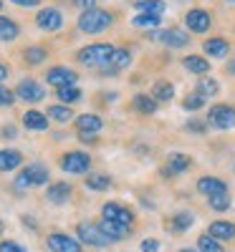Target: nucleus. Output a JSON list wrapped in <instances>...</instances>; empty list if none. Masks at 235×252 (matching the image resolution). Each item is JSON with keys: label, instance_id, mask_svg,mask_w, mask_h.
<instances>
[{"label": "nucleus", "instance_id": "nucleus-49", "mask_svg": "<svg viewBox=\"0 0 235 252\" xmlns=\"http://www.w3.org/2000/svg\"><path fill=\"white\" fill-rule=\"evenodd\" d=\"M180 252H195V250H180Z\"/></svg>", "mask_w": 235, "mask_h": 252}, {"label": "nucleus", "instance_id": "nucleus-42", "mask_svg": "<svg viewBox=\"0 0 235 252\" xmlns=\"http://www.w3.org/2000/svg\"><path fill=\"white\" fill-rule=\"evenodd\" d=\"M74 3H76L81 10H91V8H96L99 0H74Z\"/></svg>", "mask_w": 235, "mask_h": 252}, {"label": "nucleus", "instance_id": "nucleus-23", "mask_svg": "<svg viewBox=\"0 0 235 252\" xmlns=\"http://www.w3.org/2000/svg\"><path fill=\"white\" fill-rule=\"evenodd\" d=\"M205 53L207 56H215V58H225L228 56V51H230V43L225 38H210V40H205Z\"/></svg>", "mask_w": 235, "mask_h": 252}, {"label": "nucleus", "instance_id": "nucleus-30", "mask_svg": "<svg viewBox=\"0 0 235 252\" xmlns=\"http://www.w3.org/2000/svg\"><path fill=\"white\" fill-rule=\"evenodd\" d=\"M109 177L106 174H89L86 177V187L89 189H94V192H104V189H109Z\"/></svg>", "mask_w": 235, "mask_h": 252}, {"label": "nucleus", "instance_id": "nucleus-45", "mask_svg": "<svg viewBox=\"0 0 235 252\" xmlns=\"http://www.w3.org/2000/svg\"><path fill=\"white\" fill-rule=\"evenodd\" d=\"M3 134H5V139H13L15 136V126H3Z\"/></svg>", "mask_w": 235, "mask_h": 252}, {"label": "nucleus", "instance_id": "nucleus-28", "mask_svg": "<svg viewBox=\"0 0 235 252\" xmlns=\"http://www.w3.org/2000/svg\"><path fill=\"white\" fill-rule=\"evenodd\" d=\"M159 20H162V15L142 13V15H134V18H132V26H137V28H157Z\"/></svg>", "mask_w": 235, "mask_h": 252}, {"label": "nucleus", "instance_id": "nucleus-33", "mask_svg": "<svg viewBox=\"0 0 235 252\" xmlns=\"http://www.w3.org/2000/svg\"><path fill=\"white\" fill-rule=\"evenodd\" d=\"M220 91V83L215 81V78H210V76H202L200 78V94L207 98V96H215Z\"/></svg>", "mask_w": 235, "mask_h": 252}, {"label": "nucleus", "instance_id": "nucleus-40", "mask_svg": "<svg viewBox=\"0 0 235 252\" xmlns=\"http://www.w3.org/2000/svg\"><path fill=\"white\" fill-rule=\"evenodd\" d=\"M0 252H28L23 245H18V242H0Z\"/></svg>", "mask_w": 235, "mask_h": 252}, {"label": "nucleus", "instance_id": "nucleus-17", "mask_svg": "<svg viewBox=\"0 0 235 252\" xmlns=\"http://www.w3.org/2000/svg\"><path fill=\"white\" fill-rule=\"evenodd\" d=\"M99 227H101V232L109 237L112 242H114V240H124L126 235H129V227H126V224H119V222H112V220H101Z\"/></svg>", "mask_w": 235, "mask_h": 252}, {"label": "nucleus", "instance_id": "nucleus-39", "mask_svg": "<svg viewBox=\"0 0 235 252\" xmlns=\"http://www.w3.org/2000/svg\"><path fill=\"white\" fill-rule=\"evenodd\" d=\"M13 101H15V94L5 86H0V106H10Z\"/></svg>", "mask_w": 235, "mask_h": 252}, {"label": "nucleus", "instance_id": "nucleus-27", "mask_svg": "<svg viewBox=\"0 0 235 252\" xmlns=\"http://www.w3.org/2000/svg\"><path fill=\"white\" fill-rule=\"evenodd\" d=\"M152 96L157 98V101H169L175 96V86L169 81H157L155 83V89H152Z\"/></svg>", "mask_w": 235, "mask_h": 252}, {"label": "nucleus", "instance_id": "nucleus-37", "mask_svg": "<svg viewBox=\"0 0 235 252\" xmlns=\"http://www.w3.org/2000/svg\"><path fill=\"white\" fill-rule=\"evenodd\" d=\"M202 103H205V96L197 91V94H192V96H187L185 98V103L182 106L187 109V111H197V109H202Z\"/></svg>", "mask_w": 235, "mask_h": 252}, {"label": "nucleus", "instance_id": "nucleus-43", "mask_svg": "<svg viewBox=\"0 0 235 252\" xmlns=\"http://www.w3.org/2000/svg\"><path fill=\"white\" fill-rule=\"evenodd\" d=\"M10 3H15V5H20V8H36L38 0H10Z\"/></svg>", "mask_w": 235, "mask_h": 252}, {"label": "nucleus", "instance_id": "nucleus-18", "mask_svg": "<svg viewBox=\"0 0 235 252\" xmlns=\"http://www.w3.org/2000/svg\"><path fill=\"white\" fill-rule=\"evenodd\" d=\"M23 124H26V129H31V131H46L48 129V116L40 114V111H26L23 114Z\"/></svg>", "mask_w": 235, "mask_h": 252}, {"label": "nucleus", "instance_id": "nucleus-5", "mask_svg": "<svg viewBox=\"0 0 235 252\" xmlns=\"http://www.w3.org/2000/svg\"><path fill=\"white\" fill-rule=\"evenodd\" d=\"M76 235H78L81 242H86V245H91V247H106V245L112 242L109 237L101 232V227L94 224V222H81V224L76 227Z\"/></svg>", "mask_w": 235, "mask_h": 252}, {"label": "nucleus", "instance_id": "nucleus-1", "mask_svg": "<svg viewBox=\"0 0 235 252\" xmlns=\"http://www.w3.org/2000/svg\"><path fill=\"white\" fill-rule=\"evenodd\" d=\"M114 46L109 43H94V46H86V48H81L78 51V61L83 63V66H94V68H106L109 66V61L114 56Z\"/></svg>", "mask_w": 235, "mask_h": 252}, {"label": "nucleus", "instance_id": "nucleus-6", "mask_svg": "<svg viewBox=\"0 0 235 252\" xmlns=\"http://www.w3.org/2000/svg\"><path fill=\"white\" fill-rule=\"evenodd\" d=\"M89 166H91V159H89V154H83V152H69V154H63V159H61V169L69 172V174H86Z\"/></svg>", "mask_w": 235, "mask_h": 252}, {"label": "nucleus", "instance_id": "nucleus-31", "mask_svg": "<svg viewBox=\"0 0 235 252\" xmlns=\"http://www.w3.org/2000/svg\"><path fill=\"white\" fill-rule=\"evenodd\" d=\"M197 250H200V252H225L223 245H220L215 237H210V235H202V237L197 240Z\"/></svg>", "mask_w": 235, "mask_h": 252}, {"label": "nucleus", "instance_id": "nucleus-38", "mask_svg": "<svg viewBox=\"0 0 235 252\" xmlns=\"http://www.w3.org/2000/svg\"><path fill=\"white\" fill-rule=\"evenodd\" d=\"M210 207L215 209V212H225V209L230 207V197L228 194H212L210 197Z\"/></svg>", "mask_w": 235, "mask_h": 252}, {"label": "nucleus", "instance_id": "nucleus-16", "mask_svg": "<svg viewBox=\"0 0 235 252\" xmlns=\"http://www.w3.org/2000/svg\"><path fill=\"white\" fill-rule=\"evenodd\" d=\"M210 237H215L218 242L223 240H235V224L233 222H225V220H218L210 224Z\"/></svg>", "mask_w": 235, "mask_h": 252}, {"label": "nucleus", "instance_id": "nucleus-12", "mask_svg": "<svg viewBox=\"0 0 235 252\" xmlns=\"http://www.w3.org/2000/svg\"><path fill=\"white\" fill-rule=\"evenodd\" d=\"M76 73L71 71V68H66V66H53L48 73H46V81L51 83L53 89H63V86H74L76 83Z\"/></svg>", "mask_w": 235, "mask_h": 252}, {"label": "nucleus", "instance_id": "nucleus-50", "mask_svg": "<svg viewBox=\"0 0 235 252\" xmlns=\"http://www.w3.org/2000/svg\"><path fill=\"white\" fill-rule=\"evenodd\" d=\"M0 232H3V222H0Z\"/></svg>", "mask_w": 235, "mask_h": 252}, {"label": "nucleus", "instance_id": "nucleus-7", "mask_svg": "<svg viewBox=\"0 0 235 252\" xmlns=\"http://www.w3.org/2000/svg\"><path fill=\"white\" fill-rule=\"evenodd\" d=\"M152 40H159V43L169 46V48H185L190 43V35L180 28H172V31H152L149 33Z\"/></svg>", "mask_w": 235, "mask_h": 252}, {"label": "nucleus", "instance_id": "nucleus-21", "mask_svg": "<svg viewBox=\"0 0 235 252\" xmlns=\"http://www.w3.org/2000/svg\"><path fill=\"white\" fill-rule=\"evenodd\" d=\"M76 126L81 134H96V131H101V119L94 114H81L76 119Z\"/></svg>", "mask_w": 235, "mask_h": 252}, {"label": "nucleus", "instance_id": "nucleus-25", "mask_svg": "<svg viewBox=\"0 0 235 252\" xmlns=\"http://www.w3.org/2000/svg\"><path fill=\"white\" fill-rule=\"evenodd\" d=\"M132 103H134V109H137L139 114H155V111H157V98H155V96L137 94Z\"/></svg>", "mask_w": 235, "mask_h": 252}, {"label": "nucleus", "instance_id": "nucleus-8", "mask_svg": "<svg viewBox=\"0 0 235 252\" xmlns=\"http://www.w3.org/2000/svg\"><path fill=\"white\" fill-rule=\"evenodd\" d=\"M101 215H104V220H112V222H119V224H126V227L134 224V215L117 202H106L101 207Z\"/></svg>", "mask_w": 235, "mask_h": 252}, {"label": "nucleus", "instance_id": "nucleus-51", "mask_svg": "<svg viewBox=\"0 0 235 252\" xmlns=\"http://www.w3.org/2000/svg\"><path fill=\"white\" fill-rule=\"evenodd\" d=\"M0 10H3V0H0Z\"/></svg>", "mask_w": 235, "mask_h": 252}, {"label": "nucleus", "instance_id": "nucleus-29", "mask_svg": "<svg viewBox=\"0 0 235 252\" xmlns=\"http://www.w3.org/2000/svg\"><path fill=\"white\" fill-rule=\"evenodd\" d=\"M15 38H18V26L0 15V40H15Z\"/></svg>", "mask_w": 235, "mask_h": 252}, {"label": "nucleus", "instance_id": "nucleus-44", "mask_svg": "<svg viewBox=\"0 0 235 252\" xmlns=\"http://www.w3.org/2000/svg\"><path fill=\"white\" fill-rule=\"evenodd\" d=\"M187 129H190V131L202 134V131H205V124H200V121H190V124H187Z\"/></svg>", "mask_w": 235, "mask_h": 252}, {"label": "nucleus", "instance_id": "nucleus-34", "mask_svg": "<svg viewBox=\"0 0 235 252\" xmlns=\"http://www.w3.org/2000/svg\"><path fill=\"white\" fill-rule=\"evenodd\" d=\"M23 56H26L28 63H33V66H36V63H43L48 53H46V48H40V46H31V48H26Z\"/></svg>", "mask_w": 235, "mask_h": 252}, {"label": "nucleus", "instance_id": "nucleus-22", "mask_svg": "<svg viewBox=\"0 0 235 252\" xmlns=\"http://www.w3.org/2000/svg\"><path fill=\"white\" fill-rule=\"evenodd\" d=\"M23 161V154L15 149H3L0 152V172H13L15 166H20Z\"/></svg>", "mask_w": 235, "mask_h": 252}, {"label": "nucleus", "instance_id": "nucleus-36", "mask_svg": "<svg viewBox=\"0 0 235 252\" xmlns=\"http://www.w3.org/2000/svg\"><path fill=\"white\" fill-rule=\"evenodd\" d=\"M192 222H195V217H192L190 212H180V215L175 217V222H172V229H175V232H185Z\"/></svg>", "mask_w": 235, "mask_h": 252}, {"label": "nucleus", "instance_id": "nucleus-26", "mask_svg": "<svg viewBox=\"0 0 235 252\" xmlns=\"http://www.w3.org/2000/svg\"><path fill=\"white\" fill-rule=\"evenodd\" d=\"M164 0H137V10L139 13H152V15H162L164 13Z\"/></svg>", "mask_w": 235, "mask_h": 252}, {"label": "nucleus", "instance_id": "nucleus-15", "mask_svg": "<svg viewBox=\"0 0 235 252\" xmlns=\"http://www.w3.org/2000/svg\"><path fill=\"white\" fill-rule=\"evenodd\" d=\"M197 189L202 194H207V197H212V194H228V184L223 179H218V177H202L197 182Z\"/></svg>", "mask_w": 235, "mask_h": 252}, {"label": "nucleus", "instance_id": "nucleus-4", "mask_svg": "<svg viewBox=\"0 0 235 252\" xmlns=\"http://www.w3.org/2000/svg\"><path fill=\"white\" fill-rule=\"evenodd\" d=\"M207 124L212 126V129H233L235 126V109L228 106V103H218V106H212L210 114H207Z\"/></svg>", "mask_w": 235, "mask_h": 252}, {"label": "nucleus", "instance_id": "nucleus-52", "mask_svg": "<svg viewBox=\"0 0 235 252\" xmlns=\"http://www.w3.org/2000/svg\"><path fill=\"white\" fill-rule=\"evenodd\" d=\"M230 3H235V0H230Z\"/></svg>", "mask_w": 235, "mask_h": 252}, {"label": "nucleus", "instance_id": "nucleus-48", "mask_svg": "<svg viewBox=\"0 0 235 252\" xmlns=\"http://www.w3.org/2000/svg\"><path fill=\"white\" fill-rule=\"evenodd\" d=\"M228 71H230V73H235V61H230V63H228Z\"/></svg>", "mask_w": 235, "mask_h": 252}, {"label": "nucleus", "instance_id": "nucleus-32", "mask_svg": "<svg viewBox=\"0 0 235 252\" xmlns=\"http://www.w3.org/2000/svg\"><path fill=\"white\" fill-rule=\"evenodd\" d=\"M56 96L63 101V103H76L81 98V91L76 86H63V89H56Z\"/></svg>", "mask_w": 235, "mask_h": 252}, {"label": "nucleus", "instance_id": "nucleus-19", "mask_svg": "<svg viewBox=\"0 0 235 252\" xmlns=\"http://www.w3.org/2000/svg\"><path fill=\"white\" fill-rule=\"evenodd\" d=\"M190 164H192V159H190L187 154H172V157H169V164H167L164 174H167V177H172V174H182V172H187V169H190Z\"/></svg>", "mask_w": 235, "mask_h": 252}, {"label": "nucleus", "instance_id": "nucleus-41", "mask_svg": "<svg viewBox=\"0 0 235 252\" xmlns=\"http://www.w3.org/2000/svg\"><path fill=\"white\" fill-rule=\"evenodd\" d=\"M159 250V242L157 240H144L142 242V252H157Z\"/></svg>", "mask_w": 235, "mask_h": 252}, {"label": "nucleus", "instance_id": "nucleus-11", "mask_svg": "<svg viewBox=\"0 0 235 252\" xmlns=\"http://www.w3.org/2000/svg\"><path fill=\"white\" fill-rule=\"evenodd\" d=\"M15 96H18V98H23V101L36 103V101H43L46 91H43V86H40V83H36L33 78H26V81H20V83H18Z\"/></svg>", "mask_w": 235, "mask_h": 252}, {"label": "nucleus", "instance_id": "nucleus-3", "mask_svg": "<svg viewBox=\"0 0 235 252\" xmlns=\"http://www.w3.org/2000/svg\"><path fill=\"white\" fill-rule=\"evenodd\" d=\"M48 182V169L43 164H31L15 177V189H28L33 184H46Z\"/></svg>", "mask_w": 235, "mask_h": 252}, {"label": "nucleus", "instance_id": "nucleus-46", "mask_svg": "<svg viewBox=\"0 0 235 252\" xmlns=\"http://www.w3.org/2000/svg\"><path fill=\"white\" fill-rule=\"evenodd\" d=\"M5 78H8V68L3 66V63H0V83H3Z\"/></svg>", "mask_w": 235, "mask_h": 252}, {"label": "nucleus", "instance_id": "nucleus-35", "mask_svg": "<svg viewBox=\"0 0 235 252\" xmlns=\"http://www.w3.org/2000/svg\"><path fill=\"white\" fill-rule=\"evenodd\" d=\"M48 116H51L53 121H58V124H66L74 114H71L69 106H51V109H48Z\"/></svg>", "mask_w": 235, "mask_h": 252}, {"label": "nucleus", "instance_id": "nucleus-9", "mask_svg": "<svg viewBox=\"0 0 235 252\" xmlns=\"http://www.w3.org/2000/svg\"><path fill=\"white\" fill-rule=\"evenodd\" d=\"M46 245H48V250H53V252H81V242H78L76 237L63 235V232L48 235Z\"/></svg>", "mask_w": 235, "mask_h": 252}, {"label": "nucleus", "instance_id": "nucleus-13", "mask_svg": "<svg viewBox=\"0 0 235 252\" xmlns=\"http://www.w3.org/2000/svg\"><path fill=\"white\" fill-rule=\"evenodd\" d=\"M185 23L192 33H205L210 28V13L202 10V8H195V10H190L185 15Z\"/></svg>", "mask_w": 235, "mask_h": 252}, {"label": "nucleus", "instance_id": "nucleus-10", "mask_svg": "<svg viewBox=\"0 0 235 252\" xmlns=\"http://www.w3.org/2000/svg\"><path fill=\"white\" fill-rule=\"evenodd\" d=\"M36 23H38V28L53 33V31H58V28L63 26V15H61L58 8H43V10H38Z\"/></svg>", "mask_w": 235, "mask_h": 252}, {"label": "nucleus", "instance_id": "nucleus-14", "mask_svg": "<svg viewBox=\"0 0 235 252\" xmlns=\"http://www.w3.org/2000/svg\"><path fill=\"white\" fill-rule=\"evenodd\" d=\"M129 63H132V53L126 51V48H117V51H114V56H112V61H109V66L104 68V76H112V73H117V71L126 68Z\"/></svg>", "mask_w": 235, "mask_h": 252}, {"label": "nucleus", "instance_id": "nucleus-20", "mask_svg": "<svg viewBox=\"0 0 235 252\" xmlns=\"http://www.w3.org/2000/svg\"><path fill=\"white\" fill-rule=\"evenodd\" d=\"M46 197H48V202H53V204H63V202L71 197V184H66V182H56V184H51Z\"/></svg>", "mask_w": 235, "mask_h": 252}, {"label": "nucleus", "instance_id": "nucleus-2", "mask_svg": "<svg viewBox=\"0 0 235 252\" xmlns=\"http://www.w3.org/2000/svg\"><path fill=\"white\" fill-rule=\"evenodd\" d=\"M114 23V15L109 10H101V8H91V10H83L78 15V28L83 33H101Z\"/></svg>", "mask_w": 235, "mask_h": 252}, {"label": "nucleus", "instance_id": "nucleus-24", "mask_svg": "<svg viewBox=\"0 0 235 252\" xmlns=\"http://www.w3.org/2000/svg\"><path fill=\"white\" fill-rule=\"evenodd\" d=\"M182 66H185L190 73H200V76H205V73L210 71V63H207L202 56H185Z\"/></svg>", "mask_w": 235, "mask_h": 252}, {"label": "nucleus", "instance_id": "nucleus-47", "mask_svg": "<svg viewBox=\"0 0 235 252\" xmlns=\"http://www.w3.org/2000/svg\"><path fill=\"white\" fill-rule=\"evenodd\" d=\"M94 139H96L94 134H81V141H86V144H89V141H94Z\"/></svg>", "mask_w": 235, "mask_h": 252}]
</instances>
